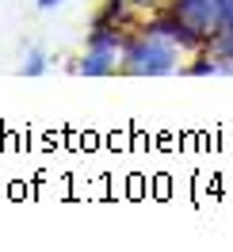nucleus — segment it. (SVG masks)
<instances>
[{
	"label": "nucleus",
	"mask_w": 233,
	"mask_h": 252,
	"mask_svg": "<svg viewBox=\"0 0 233 252\" xmlns=\"http://www.w3.org/2000/svg\"><path fill=\"white\" fill-rule=\"evenodd\" d=\"M165 8L199 38L202 46H210L218 34L226 31V0H168Z\"/></svg>",
	"instance_id": "obj_3"
},
{
	"label": "nucleus",
	"mask_w": 233,
	"mask_h": 252,
	"mask_svg": "<svg viewBox=\"0 0 233 252\" xmlns=\"http://www.w3.org/2000/svg\"><path fill=\"white\" fill-rule=\"evenodd\" d=\"M168 0H103V8L100 12H107V16L123 19L126 27H134L145 12H157V8H165Z\"/></svg>",
	"instance_id": "obj_4"
},
{
	"label": "nucleus",
	"mask_w": 233,
	"mask_h": 252,
	"mask_svg": "<svg viewBox=\"0 0 233 252\" xmlns=\"http://www.w3.org/2000/svg\"><path fill=\"white\" fill-rule=\"evenodd\" d=\"M50 69V54L42 46H23V58H19V77H42Z\"/></svg>",
	"instance_id": "obj_5"
},
{
	"label": "nucleus",
	"mask_w": 233,
	"mask_h": 252,
	"mask_svg": "<svg viewBox=\"0 0 233 252\" xmlns=\"http://www.w3.org/2000/svg\"><path fill=\"white\" fill-rule=\"evenodd\" d=\"M126 27L123 19L100 12L92 19V31L84 38V50L77 58V73L80 77H111L119 69V54H123V38H126Z\"/></svg>",
	"instance_id": "obj_2"
},
{
	"label": "nucleus",
	"mask_w": 233,
	"mask_h": 252,
	"mask_svg": "<svg viewBox=\"0 0 233 252\" xmlns=\"http://www.w3.org/2000/svg\"><path fill=\"white\" fill-rule=\"evenodd\" d=\"M226 31H233V0H226Z\"/></svg>",
	"instance_id": "obj_7"
},
{
	"label": "nucleus",
	"mask_w": 233,
	"mask_h": 252,
	"mask_svg": "<svg viewBox=\"0 0 233 252\" xmlns=\"http://www.w3.org/2000/svg\"><path fill=\"white\" fill-rule=\"evenodd\" d=\"M38 4V12H54V8H62L65 0H34Z\"/></svg>",
	"instance_id": "obj_6"
},
{
	"label": "nucleus",
	"mask_w": 233,
	"mask_h": 252,
	"mask_svg": "<svg viewBox=\"0 0 233 252\" xmlns=\"http://www.w3.org/2000/svg\"><path fill=\"white\" fill-rule=\"evenodd\" d=\"M184 50L161 38L157 31H145V27H130L123 38V54H119V73L126 77H168V73H180L184 65Z\"/></svg>",
	"instance_id": "obj_1"
}]
</instances>
